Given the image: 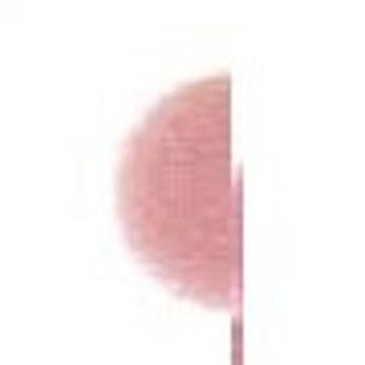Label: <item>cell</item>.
<instances>
[{"label":"cell","instance_id":"1","mask_svg":"<svg viewBox=\"0 0 365 365\" xmlns=\"http://www.w3.org/2000/svg\"><path fill=\"white\" fill-rule=\"evenodd\" d=\"M122 235L155 280L191 304H240V182L232 78L187 81L143 118L118 163Z\"/></svg>","mask_w":365,"mask_h":365}]
</instances>
